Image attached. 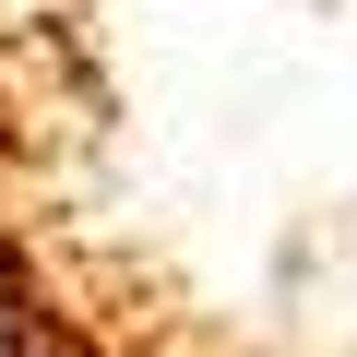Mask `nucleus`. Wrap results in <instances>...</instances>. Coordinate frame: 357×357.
<instances>
[]
</instances>
